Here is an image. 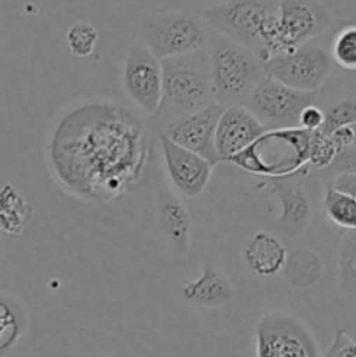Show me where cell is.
Listing matches in <instances>:
<instances>
[{"instance_id":"cell-14","label":"cell","mask_w":356,"mask_h":357,"mask_svg":"<svg viewBox=\"0 0 356 357\" xmlns=\"http://www.w3.org/2000/svg\"><path fill=\"white\" fill-rule=\"evenodd\" d=\"M267 129L243 105L223 107L215 132V150L220 162H230L234 157L250 149Z\"/></svg>"},{"instance_id":"cell-29","label":"cell","mask_w":356,"mask_h":357,"mask_svg":"<svg viewBox=\"0 0 356 357\" xmlns=\"http://www.w3.org/2000/svg\"><path fill=\"white\" fill-rule=\"evenodd\" d=\"M325 122V110L318 108L316 105H307L302 112H300L299 117V128L304 129L307 132H316L321 131Z\"/></svg>"},{"instance_id":"cell-21","label":"cell","mask_w":356,"mask_h":357,"mask_svg":"<svg viewBox=\"0 0 356 357\" xmlns=\"http://www.w3.org/2000/svg\"><path fill=\"white\" fill-rule=\"evenodd\" d=\"M323 209L335 227L346 232L356 230V201L346 192L337 190L332 183L325 188Z\"/></svg>"},{"instance_id":"cell-26","label":"cell","mask_w":356,"mask_h":357,"mask_svg":"<svg viewBox=\"0 0 356 357\" xmlns=\"http://www.w3.org/2000/svg\"><path fill=\"white\" fill-rule=\"evenodd\" d=\"M356 124V100H342L325 110V122L321 132L332 135L342 128H353Z\"/></svg>"},{"instance_id":"cell-4","label":"cell","mask_w":356,"mask_h":357,"mask_svg":"<svg viewBox=\"0 0 356 357\" xmlns=\"http://www.w3.org/2000/svg\"><path fill=\"white\" fill-rule=\"evenodd\" d=\"M201 17L209 30L248 47L264 63L272 58L276 10L264 0H229L205 9Z\"/></svg>"},{"instance_id":"cell-8","label":"cell","mask_w":356,"mask_h":357,"mask_svg":"<svg viewBox=\"0 0 356 357\" xmlns=\"http://www.w3.org/2000/svg\"><path fill=\"white\" fill-rule=\"evenodd\" d=\"M328 24L330 16L320 0H279L272 58L311 44Z\"/></svg>"},{"instance_id":"cell-1","label":"cell","mask_w":356,"mask_h":357,"mask_svg":"<svg viewBox=\"0 0 356 357\" xmlns=\"http://www.w3.org/2000/svg\"><path fill=\"white\" fill-rule=\"evenodd\" d=\"M147 160L142 124L126 110L87 105L51 138V166L63 183L91 201H110L140 180Z\"/></svg>"},{"instance_id":"cell-25","label":"cell","mask_w":356,"mask_h":357,"mask_svg":"<svg viewBox=\"0 0 356 357\" xmlns=\"http://www.w3.org/2000/svg\"><path fill=\"white\" fill-rule=\"evenodd\" d=\"M334 63L341 68L355 72L356 70V24H349L337 31L332 42L330 52Z\"/></svg>"},{"instance_id":"cell-12","label":"cell","mask_w":356,"mask_h":357,"mask_svg":"<svg viewBox=\"0 0 356 357\" xmlns=\"http://www.w3.org/2000/svg\"><path fill=\"white\" fill-rule=\"evenodd\" d=\"M222 110V105L212 103L202 110L168 122L159 131L173 143L198 153L216 166L220 164V159L215 150V132Z\"/></svg>"},{"instance_id":"cell-10","label":"cell","mask_w":356,"mask_h":357,"mask_svg":"<svg viewBox=\"0 0 356 357\" xmlns=\"http://www.w3.org/2000/svg\"><path fill=\"white\" fill-rule=\"evenodd\" d=\"M330 52L316 44H306L292 52H285L264 63L265 75L292 89L316 93L332 72Z\"/></svg>"},{"instance_id":"cell-17","label":"cell","mask_w":356,"mask_h":357,"mask_svg":"<svg viewBox=\"0 0 356 357\" xmlns=\"http://www.w3.org/2000/svg\"><path fill=\"white\" fill-rule=\"evenodd\" d=\"M157 223L164 237L177 253H185L191 241V215L184 202L168 190H161L156 197Z\"/></svg>"},{"instance_id":"cell-3","label":"cell","mask_w":356,"mask_h":357,"mask_svg":"<svg viewBox=\"0 0 356 357\" xmlns=\"http://www.w3.org/2000/svg\"><path fill=\"white\" fill-rule=\"evenodd\" d=\"M208 56L213 101L222 107L243 103L265 77L264 61L253 51L213 30Z\"/></svg>"},{"instance_id":"cell-16","label":"cell","mask_w":356,"mask_h":357,"mask_svg":"<svg viewBox=\"0 0 356 357\" xmlns=\"http://www.w3.org/2000/svg\"><path fill=\"white\" fill-rule=\"evenodd\" d=\"M180 296L188 305L215 309L225 305L234 298V289L229 279L215 265L205 261L199 278L181 284Z\"/></svg>"},{"instance_id":"cell-32","label":"cell","mask_w":356,"mask_h":357,"mask_svg":"<svg viewBox=\"0 0 356 357\" xmlns=\"http://www.w3.org/2000/svg\"><path fill=\"white\" fill-rule=\"evenodd\" d=\"M353 135H355V142H353V145L356 146V124L353 126Z\"/></svg>"},{"instance_id":"cell-9","label":"cell","mask_w":356,"mask_h":357,"mask_svg":"<svg viewBox=\"0 0 356 357\" xmlns=\"http://www.w3.org/2000/svg\"><path fill=\"white\" fill-rule=\"evenodd\" d=\"M257 357H320L316 340L306 323L288 314H267L255 331Z\"/></svg>"},{"instance_id":"cell-28","label":"cell","mask_w":356,"mask_h":357,"mask_svg":"<svg viewBox=\"0 0 356 357\" xmlns=\"http://www.w3.org/2000/svg\"><path fill=\"white\" fill-rule=\"evenodd\" d=\"M325 357H356V340H353L346 331L339 330Z\"/></svg>"},{"instance_id":"cell-24","label":"cell","mask_w":356,"mask_h":357,"mask_svg":"<svg viewBox=\"0 0 356 357\" xmlns=\"http://www.w3.org/2000/svg\"><path fill=\"white\" fill-rule=\"evenodd\" d=\"M98 30L89 21H77L66 31V47L73 56L87 58L93 54L98 44Z\"/></svg>"},{"instance_id":"cell-18","label":"cell","mask_w":356,"mask_h":357,"mask_svg":"<svg viewBox=\"0 0 356 357\" xmlns=\"http://www.w3.org/2000/svg\"><path fill=\"white\" fill-rule=\"evenodd\" d=\"M243 258L251 274L258 278H272L283 271L288 260V251L279 237L269 232H257L248 241Z\"/></svg>"},{"instance_id":"cell-33","label":"cell","mask_w":356,"mask_h":357,"mask_svg":"<svg viewBox=\"0 0 356 357\" xmlns=\"http://www.w3.org/2000/svg\"><path fill=\"white\" fill-rule=\"evenodd\" d=\"M100 357H115V356H110V354H105V356H100Z\"/></svg>"},{"instance_id":"cell-2","label":"cell","mask_w":356,"mask_h":357,"mask_svg":"<svg viewBox=\"0 0 356 357\" xmlns=\"http://www.w3.org/2000/svg\"><path fill=\"white\" fill-rule=\"evenodd\" d=\"M163 65V100L154 121L159 129L168 122L202 110L213 101L208 47L192 54L161 61Z\"/></svg>"},{"instance_id":"cell-13","label":"cell","mask_w":356,"mask_h":357,"mask_svg":"<svg viewBox=\"0 0 356 357\" xmlns=\"http://www.w3.org/2000/svg\"><path fill=\"white\" fill-rule=\"evenodd\" d=\"M157 136H159L161 149H163L168 176H170L175 190L181 197L187 199H194L201 195L205 188L208 187L215 166L206 159H202L201 155H198V153L173 143L161 131L157 132Z\"/></svg>"},{"instance_id":"cell-19","label":"cell","mask_w":356,"mask_h":357,"mask_svg":"<svg viewBox=\"0 0 356 357\" xmlns=\"http://www.w3.org/2000/svg\"><path fill=\"white\" fill-rule=\"evenodd\" d=\"M27 330V316L16 298L0 293V356L17 345Z\"/></svg>"},{"instance_id":"cell-11","label":"cell","mask_w":356,"mask_h":357,"mask_svg":"<svg viewBox=\"0 0 356 357\" xmlns=\"http://www.w3.org/2000/svg\"><path fill=\"white\" fill-rule=\"evenodd\" d=\"M122 87L129 100L154 117L163 100V65L136 38L122 68Z\"/></svg>"},{"instance_id":"cell-6","label":"cell","mask_w":356,"mask_h":357,"mask_svg":"<svg viewBox=\"0 0 356 357\" xmlns=\"http://www.w3.org/2000/svg\"><path fill=\"white\" fill-rule=\"evenodd\" d=\"M311 132L300 128L265 131L230 162L255 174L279 178L304 169L309 162Z\"/></svg>"},{"instance_id":"cell-30","label":"cell","mask_w":356,"mask_h":357,"mask_svg":"<svg viewBox=\"0 0 356 357\" xmlns=\"http://www.w3.org/2000/svg\"><path fill=\"white\" fill-rule=\"evenodd\" d=\"M337 190L346 192L348 195H351L356 201V174H337L334 176V180L330 181Z\"/></svg>"},{"instance_id":"cell-20","label":"cell","mask_w":356,"mask_h":357,"mask_svg":"<svg viewBox=\"0 0 356 357\" xmlns=\"http://www.w3.org/2000/svg\"><path fill=\"white\" fill-rule=\"evenodd\" d=\"M285 278L297 288H311L323 274L321 258L311 250H297L288 257L285 267Z\"/></svg>"},{"instance_id":"cell-22","label":"cell","mask_w":356,"mask_h":357,"mask_svg":"<svg viewBox=\"0 0 356 357\" xmlns=\"http://www.w3.org/2000/svg\"><path fill=\"white\" fill-rule=\"evenodd\" d=\"M339 288L342 293H356V230L342 237L339 248Z\"/></svg>"},{"instance_id":"cell-15","label":"cell","mask_w":356,"mask_h":357,"mask_svg":"<svg viewBox=\"0 0 356 357\" xmlns=\"http://www.w3.org/2000/svg\"><path fill=\"white\" fill-rule=\"evenodd\" d=\"M307 176L306 167L286 176L272 178L271 190L281 202V216L278 225L286 236L297 237L309 227L311 202L304 190V180Z\"/></svg>"},{"instance_id":"cell-23","label":"cell","mask_w":356,"mask_h":357,"mask_svg":"<svg viewBox=\"0 0 356 357\" xmlns=\"http://www.w3.org/2000/svg\"><path fill=\"white\" fill-rule=\"evenodd\" d=\"M342 150L344 146L341 145L335 135H323L321 131L311 132L309 164L316 169H328Z\"/></svg>"},{"instance_id":"cell-7","label":"cell","mask_w":356,"mask_h":357,"mask_svg":"<svg viewBox=\"0 0 356 357\" xmlns=\"http://www.w3.org/2000/svg\"><path fill=\"white\" fill-rule=\"evenodd\" d=\"M314 103V93L292 89L265 75L262 82L243 101L267 131L299 128L300 112Z\"/></svg>"},{"instance_id":"cell-27","label":"cell","mask_w":356,"mask_h":357,"mask_svg":"<svg viewBox=\"0 0 356 357\" xmlns=\"http://www.w3.org/2000/svg\"><path fill=\"white\" fill-rule=\"evenodd\" d=\"M327 171L330 176H337V174H356V146L351 145L348 149L342 150L332 166Z\"/></svg>"},{"instance_id":"cell-5","label":"cell","mask_w":356,"mask_h":357,"mask_svg":"<svg viewBox=\"0 0 356 357\" xmlns=\"http://www.w3.org/2000/svg\"><path fill=\"white\" fill-rule=\"evenodd\" d=\"M138 40L164 61L208 47L209 28L201 16L187 10L159 9L140 21Z\"/></svg>"},{"instance_id":"cell-31","label":"cell","mask_w":356,"mask_h":357,"mask_svg":"<svg viewBox=\"0 0 356 357\" xmlns=\"http://www.w3.org/2000/svg\"><path fill=\"white\" fill-rule=\"evenodd\" d=\"M213 2V6H220V3H225V2H229V0H212Z\"/></svg>"}]
</instances>
